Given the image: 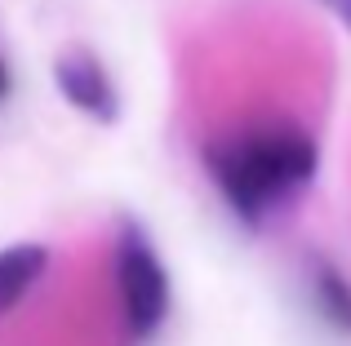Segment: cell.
Returning <instances> with one entry per match:
<instances>
[{
  "label": "cell",
  "instance_id": "1",
  "mask_svg": "<svg viewBox=\"0 0 351 346\" xmlns=\"http://www.w3.org/2000/svg\"><path fill=\"white\" fill-rule=\"evenodd\" d=\"M209 173H214L223 200L232 204L236 217L245 222H263V213L311 182L316 173V142L302 129H254L245 138L214 142L205 156Z\"/></svg>",
  "mask_w": 351,
  "mask_h": 346
},
{
  "label": "cell",
  "instance_id": "4",
  "mask_svg": "<svg viewBox=\"0 0 351 346\" xmlns=\"http://www.w3.org/2000/svg\"><path fill=\"white\" fill-rule=\"evenodd\" d=\"M49 267V249L45 244H9L0 249V315H9L27 297V289L45 276Z\"/></svg>",
  "mask_w": 351,
  "mask_h": 346
},
{
  "label": "cell",
  "instance_id": "3",
  "mask_svg": "<svg viewBox=\"0 0 351 346\" xmlns=\"http://www.w3.org/2000/svg\"><path fill=\"white\" fill-rule=\"evenodd\" d=\"M53 85H58V94L67 98L76 111H85L89 120L112 124L120 116V98H116L112 76H107L103 62L89 58V53H62V58L53 62Z\"/></svg>",
  "mask_w": 351,
  "mask_h": 346
},
{
  "label": "cell",
  "instance_id": "5",
  "mask_svg": "<svg viewBox=\"0 0 351 346\" xmlns=\"http://www.w3.org/2000/svg\"><path fill=\"white\" fill-rule=\"evenodd\" d=\"M307 289H311L316 311L325 315L338 333H351V280L343 271H338L334 262H325V258L307 262Z\"/></svg>",
  "mask_w": 351,
  "mask_h": 346
},
{
  "label": "cell",
  "instance_id": "6",
  "mask_svg": "<svg viewBox=\"0 0 351 346\" xmlns=\"http://www.w3.org/2000/svg\"><path fill=\"white\" fill-rule=\"evenodd\" d=\"M320 5H325V9H329V14H334V18H338V23H343V27H347V31H351V0H320Z\"/></svg>",
  "mask_w": 351,
  "mask_h": 346
},
{
  "label": "cell",
  "instance_id": "7",
  "mask_svg": "<svg viewBox=\"0 0 351 346\" xmlns=\"http://www.w3.org/2000/svg\"><path fill=\"white\" fill-rule=\"evenodd\" d=\"M9 94V71H5V62H0V98Z\"/></svg>",
  "mask_w": 351,
  "mask_h": 346
},
{
  "label": "cell",
  "instance_id": "2",
  "mask_svg": "<svg viewBox=\"0 0 351 346\" xmlns=\"http://www.w3.org/2000/svg\"><path fill=\"white\" fill-rule=\"evenodd\" d=\"M116 293L125 311L129 338H152L169 315V276H165L160 253L143 235V226L129 222L116 240Z\"/></svg>",
  "mask_w": 351,
  "mask_h": 346
}]
</instances>
